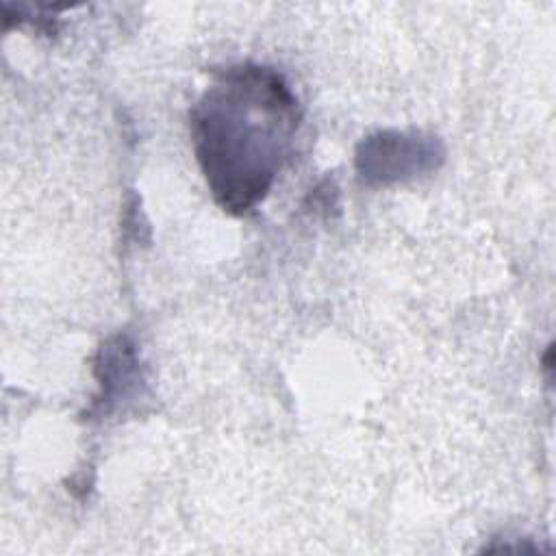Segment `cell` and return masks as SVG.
Instances as JSON below:
<instances>
[{
    "mask_svg": "<svg viewBox=\"0 0 556 556\" xmlns=\"http://www.w3.org/2000/svg\"><path fill=\"white\" fill-rule=\"evenodd\" d=\"M300 122V100L278 70L245 61L213 74L189 111V126L219 208L245 215L267 198L291 159Z\"/></svg>",
    "mask_w": 556,
    "mask_h": 556,
    "instance_id": "obj_1",
    "label": "cell"
},
{
    "mask_svg": "<svg viewBox=\"0 0 556 556\" xmlns=\"http://www.w3.org/2000/svg\"><path fill=\"white\" fill-rule=\"evenodd\" d=\"M443 148L437 137L421 132L380 130L358 143L356 172L367 185H389L437 167Z\"/></svg>",
    "mask_w": 556,
    "mask_h": 556,
    "instance_id": "obj_2",
    "label": "cell"
},
{
    "mask_svg": "<svg viewBox=\"0 0 556 556\" xmlns=\"http://www.w3.org/2000/svg\"><path fill=\"white\" fill-rule=\"evenodd\" d=\"M96 376L100 391L93 397L89 417L109 415L117 406V402L139 391V358L135 343L126 334H115L106 343H102L96 361Z\"/></svg>",
    "mask_w": 556,
    "mask_h": 556,
    "instance_id": "obj_3",
    "label": "cell"
}]
</instances>
